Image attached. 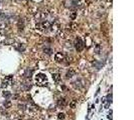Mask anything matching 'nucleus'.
I'll use <instances>...</instances> for the list:
<instances>
[{"label":"nucleus","mask_w":134,"mask_h":120,"mask_svg":"<svg viewBox=\"0 0 134 120\" xmlns=\"http://www.w3.org/2000/svg\"><path fill=\"white\" fill-rule=\"evenodd\" d=\"M35 81H36V85H38V86H44V85H47L44 84V82H47V76L42 73L37 74L35 76Z\"/></svg>","instance_id":"nucleus-3"},{"label":"nucleus","mask_w":134,"mask_h":120,"mask_svg":"<svg viewBox=\"0 0 134 120\" xmlns=\"http://www.w3.org/2000/svg\"><path fill=\"white\" fill-rule=\"evenodd\" d=\"M54 60L57 61V62H63L65 60V54L63 52H58L57 54L54 55Z\"/></svg>","instance_id":"nucleus-7"},{"label":"nucleus","mask_w":134,"mask_h":120,"mask_svg":"<svg viewBox=\"0 0 134 120\" xmlns=\"http://www.w3.org/2000/svg\"><path fill=\"white\" fill-rule=\"evenodd\" d=\"M48 15H49V13L47 12V11H38V12L34 15V18L36 19V21L40 22V21L46 20L48 17Z\"/></svg>","instance_id":"nucleus-2"},{"label":"nucleus","mask_w":134,"mask_h":120,"mask_svg":"<svg viewBox=\"0 0 134 120\" xmlns=\"http://www.w3.org/2000/svg\"><path fill=\"white\" fill-rule=\"evenodd\" d=\"M100 48H101V47H100V45L97 44V45H96V49H95V53H96V54H99V53H100Z\"/></svg>","instance_id":"nucleus-20"},{"label":"nucleus","mask_w":134,"mask_h":120,"mask_svg":"<svg viewBox=\"0 0 134 120\" xmlns=\"http://www.w3.org/2000/svg\"><path fill=\"white\" fill-rule=\"evenodd\" d=\"M65 117H66L65 113H59V115H58V118H59L60 120H64V119H65Z\"/></svg>","instance_id":"nucleus-18"},{"label":"nucleus","mask_w":134,"mask_h":120,"mask_svg":"<svg viewBox=\"0 0 134 120\" xmlns=\"http://www.w3.org/2000/svg\"><path fill=\"white\" fill-rule=\"evenodd\" d=\"M51 24L52 22L49 20H43L40 22H37L36 23V29L38 30H47L48 28H51Z\"/></svg>","instance_id":"nucleus-1"},{"label":"nucleus","mask_w":134,"mask_h":120,"mask_svg":"<svg viewBox=\"0 0 134 120\" xmlns=\"http://www.w3.org/2000/svg\"><path fill=\"white\" fill-rule=\"evenodd\" d=\"M15 48H16V50H18L19 52H23L26 47H25V45H24V44H18Z\"/></svg>","instance_id":"nucleus-12"},{"label":"nucleus","mask_w":134,"mask_h":120,"mask_svg":"<svg viewBox=\"0 0 134 120\" xmlns=\"http://www.w3.org/2000/svg\"><path fill=\"white\" fill-rule=\"evenodd\" d=\"M43 52L46 53V54H47V55H52L54 51H53L52 48H49V47H44L43 48Z\"/></svg>","instance_id":"nucleus-13"},{"label":"nucleus","mask_w":134,"mask_h":120,"mask_svg":"<svg viewBox=\"0 0 134 120\" xmlns=\"http://www.w3.org/2000/svg\"><path fill=\"white\" fill-rule=\"evenodd\" d=\"M76 75V71L73 69V68H70V70H68V72H67L66 74V78H72L73 76H75Z\"/></svg>","instance_id":"nucleus-10"},{"label":"nucleus","mask_w":134,"mask_h":120,"mask_svg":"<svg viewBox=\"0 0 134 120\" xmlns=\"http://www.w3.org/2000/svg\"><path fill=\"white\" fill-rule=\"evenodd\" d=\"M53 79L54 80L55 82H60V75L59 73H54L53 74Z\"/></svg>","instance_id":"nucleus-14"},{"label":"nucleus","mask_w":134,"mask_h":120,"mask_svg":"<svg viewBox=\"0 0 134 120\" xmlns=\"http://www.w3.org/2000/svg\"><path fill=\"white\" fill-rule=\"evenodd\" d=\"M70 107L71 108H75L76 107V100H73L71 103H70Z\"/></svg>","instance_id":"nucleus-21"},{"label":"nucleus","mask_w":134,"mask_h":120,"mask_svg":"<svg viewBox=\"0 0 134 120\" xmlns=\"http://www.w3.org/2000/svg\"><path fill=\"white\" fill-rule=\"evenodd\" d=\"M75 48L76 50L78 51V52H81V51L84 49V47H85V43H84V41L80 38V37H77L76 40H75Z\"/></svg>","instance_id":"nucleus-4"},{"label":"nucleus","mask_w":134,"mask_h":120,"mask_svg":"<svg viewBox=\"0 0 134 120\" xmlns=\"http://www.w3.org/2000/svg\"><path fill=\"white\" fill-rule=\"evenodd\" d=\"M57 104H58L59 107H62V108L65 107L67 105V100H66V98H60L58 100V102H57Z\"/></svg>","instance_id":"nucleus-9"},{"label":"nucleus","mask_w":134,"mask_h":120,"mask_svg":"<svg viewBox=\"0 0 134 120\" xmlns=\"http://www.w3.org/2000/svg\"><path fill=\"white\" fill-rule=\"evenodd\" d=\"M32 72H33V70L31 69V68H27V69L25 70V73H24V77L27 78V79H30L31 76H32Z\"/></svg>","instance_id":"nucleus-11"},{"label":"nucleus","mask_w":134,"mask_h":120,"mask_svg":"<svg viewBox=\"0 0 134 120\" xmlns=\"http://www.w3.org/2000/svg\"><path fill=\"white\" fill-rule=\"evenodd\" d=\"M65 7L69 9L76 8L78 7V2L74 1V0H65Z\"/></svg>","instance_id":"nucleus-5"},{"label":"nucleus","mask_w":134,"mask_h":120,"mask_svg":"<svg viewBox=\"0 0 134 120\" xmlns=\"http://www.w3.org/2000/svg\"><path fill=\"white\" fill-rule=\"evenodd\" d=\"M12 83H13V77H12V75H9V76H7L2 81V85H1V86L4 88V87H7L8 85H11Z\"/></svg>","instance_id":"nucleus-6"},{"label":"nucleus","mask_w":134,"mask_h":120,"mask_svg":"<svg viewBox=\"0 0 134 120\" xmlns=\"http://www.w3.org/2000/svg\"><path fill=\"white\" fill-rule=\"evenodd\" d=\"M2 95L5 97V98H9V97H11V95H12V94H11L10 91H3Z\"/></svg>","instance_id":"nucleus-17"},{"label":"nucleus","mask_w":134,"mask_h":120,"mask_svg":"<svg viewBox=\"0 0 134 120\" xmlns=\"http://www.w3.org/2000/svg\"><path fill=\"white\" fill-rule=\"evenodd\" d=\"M3 106H4L5 108H10L11 106H12V103H11L10 100H5V102L3 103Z\"/></svg>","instance_id":"nucleus-15"},{"label":"nucleus","mask_w":134,"mask_h":120,"mask_svg":"<svg viewBox=\"0 0 134 120\" xmlns=\"http://www.w3.org/2000/svg\"><path fill=\"white\" fill-rule=\"evenodd\" d=\"M4 43H5V44H7V45H10V44L14 43V40H12V39H10V40H5Z\"/></svg>","instance_id":"nucleus-19"},{"label":"nucleus","mask_w":134,"mask_h":120,"mask_svg":"<svg viewBox=\"0 0 134 120\" xmlns=\"http://www.w3.org/2000/svg\"><path fill=\"white\" fill-rule=\"evenodd\" d=\"M84 82L82 81L81 79H79V80H77V81H75V82H73V86H74L75 88H77V89H80V88H82V87H84Z\"/></svg>","instance_id":"nucleus-8"},{"label":"nucleus","mask_w":134,"mask_h":120,"mask_svg":"<svg viewBox=\"0 0 134 120\" xmlns=\"http://www.w3.org/2000/svg\"><path fill=\"white\" fill-rule=\"evenodd\" d=\"M93 65H95V66L97 67V69H99L100 66L102 65V63H98V62H93Z\"/></svg>","instance_id":"nucleus-22"},{"label":"nucleus","mask_w":134,"mask_h":120,"mask_svg":"<svg viewBox=\"0 0 134 120\" xmlns=\"http://www.w3.org/2000/svg\"><path fill=\"white\" fill-rule=\"evenodd\" d=\"M19 120H21V119H19Z\"/></svg>","instance_id":"nucleus-24"},{"label":"nucleus","mask_w":134,"mask_h":120,"mask_svg":"<svg viewBox=\"0 0 134 120\" xmlns=\"http://www.w3.org/2000/svg\"><path fill=\"white\" fill-rule=\"evenodd\" d=\"M76 15H77V13H76V12H73V13L71 14V19L74 20V19L76 18Z\"/></svg>","instance_id":"nucleus-23"},{"label":"nucleus","mask_w":134,"mask_h":120,"mask_svg":"<svg viewBox=\"0 0 134 120\" xmlns=\"http://www.w3.org/2000/svg\"><path fill=\"white\" fill-rule=\"evenodd\" d=\"M18 28H19V30H23V28H24V22H23V20L22 19H20L19 21H18Z\"/></svg>","instance_id":"nucleus-16"}]
</instances>
